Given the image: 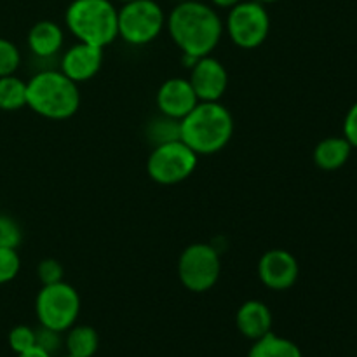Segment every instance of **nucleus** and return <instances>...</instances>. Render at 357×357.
Wrapping results in <instances>:
<instances>
[{
  "label": "nucleus",
  "mask_w": 357,
  "mask_h": 357,
  "mask_svg": "<svg viewBox=\"0 0 357 357\" xmlns=\"http://www.w3.org/2000/svg\"><path fill=\"white\" fill-rule=\"evenodd\" d=\"M16 357H52V356L49 354V352H45L44 349H40V347H38V345H37V347L30 349V351L21 352V354H16Z\"/></svg>",
  "instance_id": "cd10ccee"
},
{
  "label": "nucleus",
  "mask_w": 357,
  "mask_h": 357,
  "mask_svg": "<svg viewBox=\"0 0 357 357\" xmlns=\"http://www.w3.org/2000/svg\"><path fill=\"white\" fill-rule=\"evenodd\" d=\"M119 2H122V3H124V2H129V0H119Z\"/></svg>",
  "instance_id": "7c9ffc66"
},
{
  "label": "nucleus",
  "mask_w": 357,
  "mask_h": 357,
  "mask_svg": "<svg viewBox=\"0 0 357 357\" xmlns=\"http://www.w3.org/2000/svg\"><path fill=\"white\" fill-rule=\"evenodd\" d=\"M65 23L79 42L107 47L119 38V9L112 0H72Z\"/></svg>",
  "instance_id": "20e7f679"
},
{
  "label": "nucleus",
  "mask_w": 357,
  "mask_h": 357,
  "mask_svg": "<svg viewBox=\"0 0 357 357\" xmlns=\"http://www.w3.org/2000/svg\"><path fill=\"white\" fill-rule=\"evenodd\" d=\"M149 135L152 136L153 145L171 142V139H178L180 138V121H174V119L160 115L159 119H155L150 124Z\"/></svg>",
  "instance_id": "aec40b11"
},
{
  "label": "nucleus",
  "mask_w": 357,
  "mask_h": 357,
  "mask_svg": "<svg viewBox=\"0 0 357 357\" xmlns=\"http://www.w3.org/2000/svg\"><path fill=\"white\" fill-rule=\"evenodd\" d=\"M35 314L40 326L59 333L68 331L79 319V291L65 281L42 286L35 300Z\"/></svg>",
  "instance_id": "0eeeda50"
},
{
  "label": "nucleus",
  "mask_w": 357,
  "mask_h": 357,
  "mask_svg": "<svg viewBox=\"0 0 357 357\" xmlns=\"http://www.w3.org/2000/svg\"><path fill=\"white\" fill-rule=\"evenodd\" d=\"M344 138L351 143L352 149H357V103L352 105L345 115Z\"/></svg>",
  "instance_id": "bb28decb"
},
{
  "label": "nucleus",
  "mask_w": 357,
  "mask_h": 357,
  "mask_svg": "<svg viewBox=\"0 0 357 357\" xmlns=\"http://www.w3.org/2000/svg\"><path fill=\"white\" fill-rule=\"evenodd\" d=\"M352 145L344 136H330L321 139L314 149V164L323 171H337L347 164Z\"/></svg>",
  "instance_id": "dca6fc26"
},
{
  "label": "nucleus",
  "mask_w": 357,
  "mask_h": 357,
  "mask_svg": "<svg viewBox=\"0 0 357 357\" xmlns=\"http://www.w3.org/2000/svg\"><path fill=\"white\" fill-rule=\"evenodd\" d=\"M171 40L188 58L209 56L223 35V21L211 6L199 0H181L166 16Z\"/></svg>",
  "instance_id": "f257e3e1"
},
{
  "label": "nucleus",
  "mask_w": 357,
  "mask_h": 357,
  "mask_svg": "<svg viewBox=\"0 0 357 357\" xmlns=\"http://www.w3.org/2000/svg\"><path fill=\"white\" fill-rule=\"evenodd\" d=\"M65 357H73V356H68V354H66V356H65Z\"/></svg>",
  "instance_id": "2f4dec72"
},
{
  "label": "nucleus",
  "mask_w": 357,
  "mask_h": 357,
  "mask_svg": "<svg viewBox=\"0 0 357 357\" xmlns=\"http://www.w3.org/2000/svg\"><path fill=\"white\" fill-rule=\"evenodd\" d=\"M166 14L155 0H129L119 9V37L129 45L142 47L162 33Z\"/></svg>",
  "instance_id": "423d86ee"
},
{
  "label": "nucleus",
  "mask_w": 357,
  "mask_h": 357,
  "mask_svg": "<svg viewBox=\"0 0 357 357\" xmlns=\"http://www.w3.org/2000/svg\"><path fill=\"white\" fill-rule=\"evenodd\" d=\"M26 107V82L20 77H0V110L16 112Z\"/></svg>",
  "instance_id": "6ab92c4d"
},
{
  "label": "nucleus",
  "mask_w": 357,
  "mask_h": 357,
  "mask_svg": "<svg viewBox=\"0 0 357 357\" xmlns=\"http://www.w3.org/2000/svg\"><path fill=\"white\" fill-rule=\"evenodd\" d=\"M26 40L31 54L47 59L61 51L63 42H65V31L54 21L42 20L30 28Z\"/></svg>",
  "instance_id": "2eb2a0df"
},
{
  "label": "nucleus",
  "mask_w": 357,
  "mask_h": 357,
  "mask_svg": "<svg viewBox=\"0 0 357 357\" xmlns=\"http://www.w3.org/2000/svg\"><path fill=\"white\" fill-rule=\"evenodd\" d=\"M26 107L51 121H66L80 108L79 84L61 70H42L26 80Z\"/></svg>",
  "instance_id": "7ed1b4c3"
},
{
  "label": "nucleus",
  "mask_w": 357,
  "mask_h": 357,
  "mask_svg": "<svg viewBox=\"0 0 357 357\" xmlns=\"http://www.w3.org/2000/svg\"><path fill=\"white\" fill-rule=\"evenodd\" d=\"M21 52L14 42L0 37V77L13 75L20 68Z\"/></svg>",
  "instance_id": "4be33fe9"
},
{
  "label": "nucleus",
  "mask_w": 357,
  "mask_h": 357,
  "mask_svg": "<svg viewBox=\"0 0 357 357\" xmlns=\"http://www.w3.org/2000/svg\"><path fill=\"white\" fill-rule=\"evenodd\" d=\"M234 136V117L220 101H199L180 121V139L197 155H213Z\"/></svg>",
  "instance_id": "f03ea898"
},
{
  "label": "nucleus",
  "mask_w": 357,
  "mask_h": 357,
  "mask_svg": "<svg viewBox=\"0 0 357 357\" xmlns=\"http://www.w3.org/2000/svg\"><path fill=\"white\" fill-rule=\"evenodd\" d=\"M248 357H303L302 351L289 338L279 337L274 331L253 342Z\"/></svg>",
  "instance_id": "f3484780"
},
{
  "label": "nucleus",
  "mask_w": 357,
  "mask_h": 357,
  "mask_svg": "<svg viewBox=\"0 0 357 357\" xmlns=\"http://www.w3.org/2000/svg\"><path fill=\"white\" fill-rule=\"evenodd\" d=\"M257 272L258 279L265 288L272 289V291H286L298 281L300 265L295 255L281 250V248H275V250H268L261 255V258L258 260Z\"/></svg>",
  "instance_id": "9d476101"
},
{
  "label": "nucleus",
  "mask_w": 357,
  "mask_h": 357,
  "mask_svg": "<svg viewBox=\"0 0 357 357\" xmlns=\"http://www.w3.org/2000/svg\"><path fill=\"white\" fill-rule=\"evenodd\" d=\"M63 274H65V268L54 258H45L38 264L37 267V278L40 279L42 286L45 284H56V282L63 281Z\"/></svg>",
  "instance_id": "393cba45"
},
{
  "label": "nucleus",
  "mask_w": 357,
  "mask_h": 357,
  "mask_svg": "<svg viewBox=\"0 0 357 357\" xmlns=\"http://www.w3.org/2000/svg\"><path fill=\"white\" fill-rule=\"evenodd\" d=\"M223 30L237 47H260L271 31V16L265 9V3L257 0H241L229 9Z\"/></svg>",
  "instance_id": "1a4fd4ad"
},
{
  "label": "nucleus",
  "mask_w": 357,
  "mask_h": 357,
  "mask_svg": "<svg viewBox=\"0 0 357 357\" xmlns=\"http://www.w3.org/2000/svg\"><path fill=\"white\" fill-rule=\"evenodd\" d=\"M21 241H23V232L16 220L7 215H0V248L17 250Z\"/></svg>",
  "instance_id": "b1692460"
},
{
  "label": "nucleus",
  "mask_w": 357,
  "mask_h": 357,
  "mask_svg": "<svg viewBox=\"0 0 357 357\" xmlns=\"http://www.w3.org/2000/svg\"><path fill=\"white\" fill-rule=\"evenodd\" d=\"M21 258L17 250L13 248H0V284L14 281L20 274Z\"/></svg>",
  "instance_id": "5701e85b"
},
{
  "label": "nucleus",
  "mask_w": 357,
  "mask_h": 357,
  "mask_svg": "<svg viewBox=\"0 0 357 357\" xmlns=\"http://www.w3.org/2000/svg\"><path fill=\"white\" fill-rule=\"evenodd\" d=\"M37 345L52 356L61 347V333L40 326V330H37Z\"/></svg>",
  "instance_id": "a878e982"
},
{
  "label": "nucleus",
  "mask_w": 357,
  "mask_h": 357,
  "mask_svg": "<svg viewBox=\"0 0 357 357\" xmlns=\"http://www.w3.org/2000/svg\"><path fill=\"white\" fill-rule=\"evenodd\" d=\"M9 347L16 354H21V352H26L30 349L37 347V330H33L30 326H24V324L14 326L9 331Z\"/></svg>",
  "instance_id": "412c9836"
},
{
  "label": "nucleus",
  "mask_w": 357,
  "mask_h": 357,
  "mask_svg": "<svg viewBox=\"0 0 357 357\" xmlns=\"http://www.w3.org/2000/svg\"><path fill=\"white\" fill-rule=\"evenodd\" d=\"M241 0H211V3L215 7H220V9H230L234 7L236 3H239Z\"/></svg>",
  "instance_id": "c85d7f7f"
},
{
  "label": "nucleus",
  "mask_w": 357,
  "mask_h": 357,
  "mask_svg": "<svg viewBox=\"0 0 357 357\" xmlns=\"http://www.w3.org/2000/svg\"><path fill=\"white\" fill-rule=\"evenodd\" d=\"M68 356L73 357H94L100 347V337L93 326L87 324H73L65 338Z\"/></svg>",
  "instance_id": "a211bd4d"
},
{
  "label": "nucleus",
  "mask_w": 357,
  "mask_h": 357,
  "mask_svg": "<svg viewBox=\"0 0 357 357\" xmlns=\"http://www.w3.org/2000/svg\"><path fill=\"white\" fill-rule=\"evenodd\" d=\"M199 155L187 145L178 139L153 145L149 159H146V173L155 183L171 187L188 180L197 169Z\"/></svg>",
  "instance_id": "39448f33"
},
{
  "label": "nucleus",
  "mask_w": 357,
  "mask_h": 357,
  "mask_svg": "<svg viewBox=\"0 0 357 357\" xmlns=\"http://www.w3.org/2000/svg\"><path fill=\"white\" fill-rule=\"evenodd\" d=\"M272 312L261 300H248L239 307L236 324L239 333L248 340L255 342L272 331Z\"/></svg>",
  "instance_id": "4468645a"
},
{
  "label": "nucleus",
  "mask_w": 357,
  "mask_h": 357,
  "mask_svg": "<svg viewBox=\"0 0 357 357\" xmlns=\"http://www.w3.org/2000/svg\"><path fill=\"white\" fill-rule=\"evenodd\" d=\"M190 80L199 101H220L229 87V73L220 59L209 56L197 58L190 66Z\"/></svg>",
  "instance_id": "9b49d317"
},
{
  "label": "nucleus",
  "mask_w": 357,
  "mask_h": 357,
  "mask_svg": "<svg viewBox=\"0 0 357 357\" xmlns=\"http://www.w3.org/2000/svg\"><path fill=\"white\" fill-rule=\"evenodd\" d=\"M105 49L98 47V45L86 44V42H77L72 47H68L65 51V54L61 56V70L68 79H72L73 82L82 84L87 80L94 79L98 75V72L103 66L105 59Z\"/></svg>",
  "instance_id": "ddd939ff"
},
{
  "label": "nucleus",
  "mask_w": 357,
  "mask_h": 357,
  "mask_svg": "<svg viewBox=\"0 0 357 357\" xmlns=\"http://www.w3.org/2000/svg\"><path fill=\"white\" fill-rule=\"evenodd\" d=\"M199 103V98L192 87L190 80L183 77H173L160 84L155 94V105L160 115L164 117L181 121L185 115L192 112V108Z\"/></svg>",
  "instance_id": "f8f14e48"
},
{
  "label": "nucleus",
  "mask_w": 357,
  "mask_h": 357,
  "mask_svg": "<svg viewBox=\"0 0 357 357\" xmlns=\"http://www.w3.org/2000/svg\"><path fill=\"white\" fill-rule=\"evenodd\" d=\"M222 275L218 250L208 243H194L178 258V279L192 293H206L215 288Z\"/></svg>",
  "instance_id": "6e6552de"
},
{
  "label": "nucleus",
  "mask_w": 357,
  "mask_h": 357,
  "mask_svg": "<svg viewBox=\"0 0 357 357\" xmlns=\"http://www.w3.org/2000/svg\"><path fill=\"white\" fill-rule=\"evenodd\" d=\"M257 2H260V3H274V2H278V0H257Z\"/></svg>",
  "instance_id": "c756f323"
}]
</instances>
